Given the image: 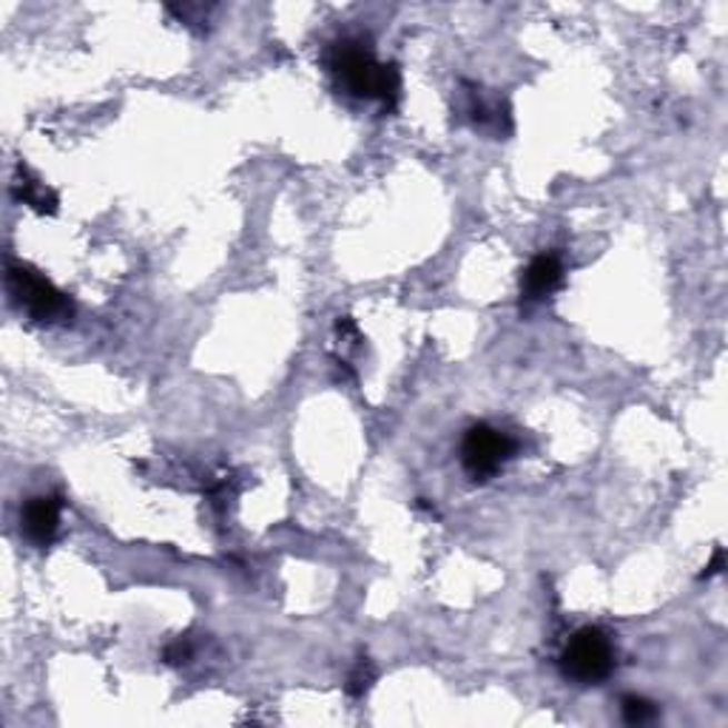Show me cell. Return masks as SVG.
Returning a JSON list of instances; mask_svg holds the SVG:
<instances>
[{"instance_id": "cell-7", "label": "cell", "mask_w": 728, "mask_h": 728, "mask_svg": "<svg viewBox=\"0 0 728 728\" xmlns=\"http://www.w3.org/2000/svg\"><path fill=\"white\" fill-rule=\"evenodd\" d=\"M14 197H18L23 206L34 208L38 213H54L58 211V193L52 188H46L43 182L32 180L27 168L18 171V182H14Z\"/></svg>"}, {"instance_id": "cell-4", "label": "cell", "mask_w": 728, "mask_h": 728, "mask_svg": "<svg viewBox=\"0 0 728 728\" xmlns=\"http://www.w3.org/2000/svg\"><path fill=\"white\" fill-rule=\"evenodd\" d=\"M518 445L512 436L490 425H472L461 441V467L472 481H490L501 472L509 458L516 456Z\"/></svg>"}, {"instance_id": "cell-3", "label": "cell", "mask_w": 728, "mask_h": 728, "mask_svg": "<svg viewBox=\"0 0 728 728\" xmlns=\"http://www.w3.org/2000/svg\"><path fill=\"white\" fill-rule=\"evenodd\" d=\"M7 290L12 302L20 310H27L34 322H54V319L71 317V302L66 293H60L43 273H38L29 265L12 262L7 268Z\"/></svg>"}, {"instance_id": "cell-10", "label": "cell", "mask_w": 728, "mask_h": 728, "mask_svg": "<svg viewBox=\"0 0 728 728\" xmlns=\"http://www.w3.org/2000/svg\"><path fill=\"white\" fill-rule=\"evenodd\" d=\"M162 658H166V664H186V660L191 658V644H188V640H174V644L168 646Z\"/></svg>"}, {"instance_id": "cell-9", "label": "cell", "mask_w": 728, "mask_h": 728, "mask_svg": "<svg viewBox=\"0 0 728 728\" xmlns=\"http://www.w3.org/2000/svg\"><path fill=\"white\" fill-rule=\"evenodd\" d=\"M376 680V669L373 664H370L368 658H359V664L353 666V671L348 675V695L350 697H365L370 691V686H373Z\"/></svg>"}, {"instance_id": "cell-8", "label": "cell", "mask_w": 728, "mask_h": 728, "mask_svg": "<svg viewBox=\"0 0 728 728\" xmlns=\"http://www.w3.org/2000/svg\"><path fill=\"white\" fill-rule=\"evenodd\" d=\"M620 715L629 726H644V722H651L658 717V706L640 695H626L620 700Z\"/></svg>"}, {"instance_id": "cell-11", "label": "cell", "mask_w": 728, "mask_h": 728, "mask_svg": "<svg viewBox=\"0 0 728 728\" xmlns=\"http://www.w3.org/2000/svg\"><path fill=\"white\" fill-rule=\"evenodd\" d=\"M722 567H726V549L717 547V549H715V558H711V561L706 564V569H702L700 578H702V580L715 578V575H720V572H722Z\"/></svg>"}, {"instance_id": "cell-6", "label": "cell", "mask_w": 728, "mask_h": 728, "mask_svg": "<svg viewBox=\"0 0 728 728\" xmlns=\"http://www.w3.org/2000/svg\"><path fill=\"white\" fill-rule=\"evenodd\" d=\"M564 285V262L555 253H541L527 265L521 277V293L529 302L547 299Z\"/></svg>"}, {"instance_id": "cell-5", "label": "cell", "mask_w": 728, "mask_h": 728, "mask_svg": "<svg viewBox=\"0 0 728 728\" xmlns=\"http://www.w3.org/2000/svg\"><path fill=\"white\" fill-rule=\"evenodd\" d=\"M63 501L60 496H34L20 509V529L34 547H49L60 529Z\"/></svg>"}, {"instance_id": "cell-2", "label": "cell", "mask_w": 728, "mask_h": 728, "mask_svg": "<svg viewBox=\"0 0 728 728\" xmlns=\"http://www.w3.org/2000/svg\"><path fill=\"white\" fill-rule=\"evenodd\" d=\"M615 646L598 626H584L561 651V671L578 686H598L615 671Z\"/></svg>"}, {"instance_id": "cell-1", "label": "cell", "mask_w": 728, "mask_h": 728, "mask_svg": "<svg viewBox=\"0 0 728 728\" xmlns=\"http://www.w3.org/2000/svg\"><path fill=\"white\" fill-rule=\"evenodd\" d=\"M328 63L339 83L361 100H379L393 111L401 97V71L396 63H379L365 40L345 38L330 46Z\"/></svg>"}]
</instances>
